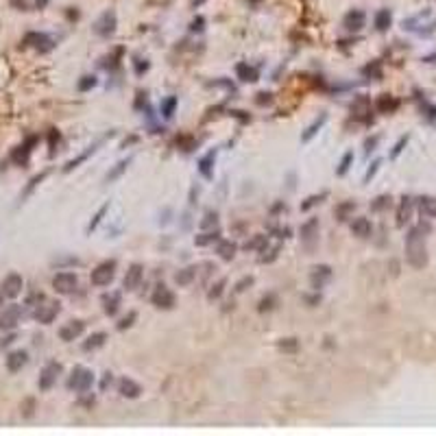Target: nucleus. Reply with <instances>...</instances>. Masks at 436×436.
Here are the masks:
<instances>
[{"label":"nucleus","mask_w":436,"mask_h":436,"mask_svg":"<svg viewBox=\"0 0 436 436\" xmlns=\"http://www.w3.org/2000/svg\"><path fill=\"white\" fill-rule=\"evenodd\" d=\"M120 306H122V295L120 292H109V295L103 297V310H105L107 316H116Z\"/></svg>","instance_id":"19"},{"label":"nucleus","mask_w":436,"mask_h":436,"mask_svg":"<svg viewBox=\"0 0 436 436\" xmlns=\"http://www.w3.org/2000/svg\"><path fill=\"white\" fill-rule=\"evenodd\" d=\"M406 144H408V135H404V137H402V140H399V142H397V144H395V148H393V151H391V157H393V159H395V157H397V155H399V153H402V151H404V146H406Z\"/></svg>","instance_id":"47"},{"label":"nucleus","mask_w":436,"mask_h":436,"mask_svg":"<svg viewBox=\"0 0 436 436\" xmlns=\"http://www.w3.org/2000/svg\"><path fill=\"white\" fill-rule=\"evenodd\" d=\"M107 340V334L105 332H96L92 334V336H87V340L83 343V351H94V349H100L105 345Z\"/></svg>","instance_id":"26"},{"label":"nucleus","mask_w":436,"mask_h":436,"mask_svg":"<svg viewBox=\"0 0 436 436\" xmlns=\"http://www.w3.org/2000/svg\"><path fill=\"white\" fill-rule=\"evenodd\" d=\"M76 286H79V279H76V275L70 271H61L52 277V288H55V292H59V295H70V292L76 290Z\"/></svg>","instance_id":"5"},{"label":"nucleus","mask_w":436,"mask_h":436,"mask_svg":"<svg viewBox=\"0 0 436 436\" xmlns=\"http://www.w3.org/2000/svg\"><path fill=\"white\" fill-rule=\"evenodd\" d=\"M85 332V323L83 321H70V323H65L61 330H59V338L63 340V343H70V340H76L81 336V334Z\"/></svg>","instance_id":"13"},{"label":"nucleus","mask_w":436,"mask_h":436,"mask_svg":"<svg viewBox=\"0 0 436 436\" xmlns=\"http://www.w3.org/2000/svg\"><path fill=\"white\" fill-rule=\"evenodd\" d=\"M373 24H375V28H378V31H386V28L393 24V13H391L388 9H380L378 13H375Z\"/></svg>","instance_id":"28"},{"label":"nucleus","mask_w":436,"mask_h":436,"mask_svg":"<svg viewBox=\"0 0 436 436\" xmlns=\"http://www.w3.org/2000/svg\"><path fill=\"white\" fill-rule=\"evenodd\" d=\"M111 373H105V378H103V382H100V391H107V386H111Z\"/></svg>","instance_id":"55"},{"label":"nucleus","mask_w":436,"mask_h":436,"mask_svg":"<svg viewBox=\"0 0 436 436\" xmlns=\"http://www.w3.org/2000/svg\"><path fill=\"white\" fill-rule=\"evenodd\" d=\"M118 393H120L122 397L127 399H137L142 393V386L137 384V382H133L131 378H122L120 382H118Z\"/></svg>","instance_id":"15"},{"label":"nucleus","mask_w":436,"mask_h":436,"mask_svg":"<svg viewBox=\"0 0 436 436\" xmlns=\"http://www.w3.org/2000/svg\"><path fill=\"white\" fill-rule=\"evenodd\" d=\"M279 349H284V351H297V349H299V340H297V338H286V340H282V343H279Z\"/></svg>","instance_id":"44"},{"label":"nucleus","mask_w":436,"mask_h":436,"mask_svg":"<svg viewBox=\"0 0 436 436\" xmlns=\"http://www.w3.org/2000/svg\"><path fill=\"white\" fill-rule=\"evenodd\" d=\"M351 162H354V151H347L343 155V159H340V166H338V177H343L345 172L349 170V166H351Z\"/></svg>","instance_id":"41"},{"label":"nucleus","mask_w":436,"mask_h":436,"mask_svg":"<svg viewBox=\"0 0 436 436\" xmlns=\"http://www.w3.org/2000/svg\"><path fill=\"white\" fill-rule=\"evenodd\" d=\"M13 340H15V336H13V334H11V336H7V338L2 340V343H0V347H7V345H11V343H13Z\"/></svg>","instance_id":"59"},{"label":"nucleus","mask_w":436,"mask_h":436,"mask_svg":"<svg viewBox=\"0 0 436 436\" xmlns=\"http://www.w3.org/2000/svg\"><path fill=\"white\" fill-rule=\"evenodd\" d=\"M55 142H59V133L52 129V133H50V155L55 153Z\"/></svg>","instance_id":"56"},{"label":"nucleus","mask_w":436,"mask_h":436,"mask_svg":"<svg viewBox=\"0 0 436 436\" xmlns=\"http://www.w3.org/2000/svg\"><path fill=\"white\" fill-rule=\"evenodd\" d=\"M375 107H378L380 113H393L399 107V100L395 96H388V94H382V96L378 98V103H375Z\"/></svg>","instance_id":"22"},{"label":"nucleus","mask_w":436,"mask_h":436,"mask_svg":"<svg viewBox=\"0 0 436 436\" xmlns=\"http://www.w3.org/2000/svg\"><path fill=\"white\" fill-rule=\"evenodd\" d=\"M380 164H382L380 159H375V162L371 164V168H369L367 175H364V183H369V179H373V175H375V172H378V168H380Z\"/></svg>","instance_id":"49"},{"label":"nucleus","mask_w":436,"mask_h":436,"mask_svg":"<svg viewBox=\"0 0 436 436\" xmlns=\"http://www.w3.org/2000/svg\"><path fill=\"white\" fill-rule=\"evenodd\" d=\"M113 277H116V260H105L92 271V277L89 279H92L94 286L103 288V286H109L113 282Z\"/></svg>","instance_id":"3"},{"label":"nucleus","mask_w":436,"mask_h":436,"mask_svg":"<svg viewBox=\"0 0 436 436\" xmlns=\"http://www.w3.org/2000/svg\"><path fill=\"white\" fill-rule=\"evenodd\" d=\"M306 301L310 303V308H314L316 303H321V295H314V297H306Z\"/></svg>","instance_id":"58"},{"label":"nucleus","mask_w":436,"mask_h":436,"mask_svg":"<svg viewBox=\"0 0 436 436\" xmlns=\"http://www.w3.org/2000/svg\"><path fill=\"white\" fill-rule=\"evenodd\" d=\"M151 301H153V306L159 308V310H172L175 308V303H177V297L170 288H166V286L162 284V286H157V290L153 292Z\"/></svg>","instance_id":"9"},{"label":"nucleus","mask_w":436,"mask_h":436,"mask_svg":"<svg viewBox=\"0 0 436 436\" xmlns=\"http://www.w3.org/2000/svg\"><path fill=\"white\" fill-rule=\"evenodd\" d=\"M94 31H96V35H100V37L113 35V31H116V13H113V11H105V13L96 20V24H94Z\"/></svg>","instance_id":"11"},{"label":"nucleus","mask_w":436,"mask_h":436,"mask_svg":"<svg viewBox=\"0 0 436 436\" xmlns=\"http://www.w3.org/2000/svg\"><path fill=\"white\" fill-rule=\"evenodd\" d=\"M419 210L423 216L428 218H436V196H426L419 201Z\"/></svg>","instance_id":"30"},{"label":"nucleus","mask_w":436,"mask_h":436,"mask_svg":"<svg viewBox=\"0 0 436 436\" xmlns=\"http://www.w3.org/2000/svg\"><path fill=\"white\" fill-rule=\"evenodd\" d=\"M247 286H253V277H242L240 282L236 284V292H242V290H247Z\"/></svg>","instance_id":"50"},{"label":"nucleus","mask_w":436,"mask_h":436,"mask_svg":"<svg viewBox=\"0 0 436 436\" xmlns=\"http://www.w3.org/2000/svg\"><path fill=\"white\" fill-rule=\"evenodd\" d=\"M107 210H109V205H103V207H100V210L96 212V216H94V220H92V223H89L87 231H94V229H96V227H98V223H100V220H103V216H105V212H107Z\"/></svg>","instance_id":"45"},{"label":"nucleus","mask_w":436,"mask_h":436,"mask_svg":"<svg viewBox=\"0 0 436 436\" xmlns=\"http://www.w3.org/2000/svg\"><path fill=\"white\" fill-rule=\"evenodd\" d=\"M319 238V218H310L301 225V240L312 247V242Z\"/></svg>","instance_id":"16"},{"label":"nucleus","mask_w":436,"mask_h":436,"mask_svg":"<svg viewBox=\"0 0 436 436\" xmlns=\"http://www.w3.org/2000/svg\"><path fill=\"white\" fill-rule=\"evenodd\" d=\"M325 199H327V192H325V190H323V192H321V194H312V196H308V199L301 203V212L312 210L314 205H319V203H323Z\"/></svg>","instance_id":"35"},{"label":"nucleus","mask_w":436,"mask_h":436,"mask_svg":"<svg viewBox=\"0 0 436 436\" xmlns=\"http://www.w3.org/2000/svg\"><path fill=\"white\" fill-rule=\"evenodd\" d=\"M364 22H367V15H364V11H360V9H354V11H349L347 15H345V28L347 31H360V28L364 26Z\"/></svg>","instance_id":"18"},{"label":"nucleus","mask_w":436,"mask_h":436,"mask_svg":"<svg viewBox=\"0 0 436 436\" xmlns=\"http://www.w3.org/2000/svg\"><path fill=\"white\" fill-rule=\"evenodd\" d=\"M196 277V268L194 266H188V268H181L177 275H175V284L177 286H190L194 282Z\"/></svg>","instance_id":"29"},{"label":"nucleus","mask_w":436,"mask_h":436,"mask_svg":"<svg viewBox=\"0 0 436 436\" xmlns=\"http://www.w3.org/2000/svg\"><path fill=\"white\" fill-rule=\"evenodd\" d=\"M412 212H415V199L412 196H404L402 205H399V212H397V225L404 227L412 218Z\"/></svg>","instance_id":"20"},{"label":"nucleus","mask_w":436,"mask_h":436,"mask_svg":"<svg viewBox=\"0 0 436 436\" xmlns=\"http://www.w3.org/2000/svg\"><path fill=\"white\" fill-rule=\"evenodd\" d=\"M24 46H31V48L39 50V52H48L52 46H55V39H52L50 35H46V33L33 31V33L24 35Z\"/></svg>","instance_id":"8"},{"label":"nucleus","mask_w":436,"mask_h":436,"mask_svg":"<svg viewBox=\"0 0 436 436\" xmlns=\"http://www.w3.org/2000/svg\"><path fill=\"white\" fill-rule=\"evenodd\" d=\"M225 284H227V279H220V282H216V284H214V286H212V290L207 292V299H212V301H214V299H218V297L223 295Z\"/></svg>","instance_id":"43"},{"label":"nucleus","mask_w":436,"mask_h":436,"mask_svg":"<svg viewBox=\"0 0 436 436\" xmlns=\"http://www.w3.org/2000/svg\"><path fill=\"white\" fill-rule=\"evenodd\" d=\"M94 85H96V76L85 74V76H81V81H79V92H87V89H92Z\"/></svg>","instance_id":"42"},{"label":"nucleus","mask_w":436,"mask_h":436,"mask_svg":"<svg viewBox=\"0 0 436 436\" xmlns=\"http://www.w3.org/2000/svg\"><path fill=\"white\" fill-rule=\"evenodd\" d=\"M378 142H380V137H378V135H375V137H369V140L364 142V146H367V153L375 151V146H378Z\"/></svg>","instance_id":"54"},{"label":"nucleus","mask_w":436,"mask_h":436,"mask_svg":"<svg viewBox=\"0 0 436 436\" xmlns=\"http://www.w3.org/2000/svg\"><path fill=\"white\" fill-rule=\"evenodd\" d=\"M325 120H327V116H325V113H321V118H319V120H314V122H312V124H310V127L306 129V133L301 135V142H310V140H312V137H314L316 133H319V129L325 124Z\"/></svg>","instance_id":"32"},{"label":"nucleus","mask_w":436,"mask_h":436,"mask_svg":"<svg viewBox=\"0 0 436 436\" xmlns=\"http://www.w3.org/2000/svg\"><path fill=\"white\" fill-rule=\"evenodd\" d=\"M37 142V137H28V140L22 144L20 148L15 151V155H13V159L17 164H26V159H28V153H31V146Z\"/></svg>","instance_id":"31"},{"label":"nucleus","mask_w":436,"mask_h":436,"mask_svg":"<svg viewBox=\"0 0 436 436\" xmlns=\"http://www.w3.org/2000/svg\"><path fill=\"white\" fill-rule=\"evenodd\" d=\"M356 207H358V205H356L354 201H343V203H338V205H336L334 214H336V218H338V220H347V218L354 216Z\"/></svg>","instance_id":"25"},{"label":"nucleus","mask_w":436,"mask_h":436,"mask_svg":"<svg viewBox=\"0 0 436 436\" xmlns=\"http://www.w3.org/2000/svg\"><path fill=\"white\" fill-rule=\"evenodd\" d=\"M94 384V373L85 367H74L68 378V388L74 393H87Z\"/></svg>","instance_id":"2"},{"label":"nucleus","mask_w":436,"mask_h":436,"mask_svg":"<svg viewBox=\"0 0 436 436\" xmlns=\"http://www.w3.org/2000/svg\"><path fill=\"white\" fill-rule=\"evenodd\" d=\"M214 159H216V151H210L207 155H203V157L199 159V170H201V175L205 177V179H212V177H214V170H212Z\"/></svg>","instance_id":"23"},{"label":"nucleus","mask_w":436,"mask_h":436,"mask_svg":"<svg viewBox=\"0 0 436 436\" xmlns=\"http://www.w3.org/2000/svg\"><path fill=\"white\" fill-rule=\"evenodd\" d=\"M129 164H131V157H127V159H122V162H118V164H116V168H113V170H109V172H107V177H105V179H107V181H113V179H118V177H120V175H122V172H124V170H127V168H129Z\"/></svg>","instance_id":"37"},{"label":"nucleus","mask_w":436,"mask_h":436,"mask_svg":"<svg viewBox=\"0 0 436 436\" xmlns=\"http://www.w3.org/2000/svg\"><path fill=\"white\" fill-rule=\"evenodd\" d=\"M332 277V268L330 266H325V264H321V266H314L312 268V288H323V284L327 282V279Z\"/></svg>","instance_id":"21"},{"label":"nucleus","mask_w":436,"mask_h":436,"mask_svg":"<svg viewBox=\"0 0 436 436\" xmlns=\"http://www.w3.org/2000/svg\"><path fill=\"white\" fill-rule=\"evenodd\" d=\"M236 251H238V247H236V242H231V240H220L218 247H216V253L223 260H234L236 258Z\"/></svg>","instance_id":"27"},{"label":"nucleus","mask_w":436,"mask_h":436,"mask_svg":"<svg viewBox=\"0 0 436 436\" xmlns=\"http://www.w3.org/2000/svg\"><path fill=\"white\" fill-rule=\"evenodd\" d=\"M20 319H22V308L20 306L4 308L2 312H0V330H4V332L15 330L17 323H20Z\"/></svg>","instance_id":"10"},{"label":"nucleus","mask_w":436,"mask_h":436,"mask_svg":"<svg viewBox=\"0 0 436 436\" xmlns=\"http://www.w3.org/2000/svg\"><path fill=\"white\" fill-rule=\"evenodd\" d=\"M61 371H63V367H61V362H48L44 369H41V373H39V382H37V386H39V391H50L52 386L57 384V380H59V375H61Z\"/></svg>","instance_id":"4"},{"label":"nucleus","mask_w":436,"mask_h":436,"mask_svg":"<svg viewBox=\"0 0 436 436\" xmlns=\"http://www.w3.org/2000/svg\"><path fill=\"white\" fill-rule=\"evenodd\" d=\"M391 196L388 194H382V196H378V199H375L373 203H371V210L373 212H384V210H388V207H391Z\"/></svg>","instance_id":"38"},{"label":"nucleus","mask_w":436,"mask_h":436,"mask_svg":"<svg viewBox=\"0 0 436 436\" xmlns=\"http://www.w3.org/2000/svg\"><path fill=\"white\" fill-rule=\"evenodd\" d=\"M351 234H354L356 238H369V236L373 234V225H371V220L364 218V216L354 218V220H351Z\"/></svg>","instance_id":"17"},{"label":"nucleus","mask_w":436,"mask_h":436,"mask_svg":"<svg viewBox=\"0 0 436 436\" xmlns=\"http://www.w3.org/2000/svg\"><path fill=\"white\" fill-rule=\"evenodd\" d=\"M430 234V225L419 223L415 225L406 236V260L410 266L423 268L428 264V249H426V236Z\"/></svg>","instance_id":"1"},{"label":"nucleus","mask_w":436,"mask_h":436,"mask_svg":"<svg viewBox=\"0 0 436 436\" xmlns=\"http://www.w3.org/2000/svg\"><path fill=\"white\" fill-rule=\"evenodd\" d=\"M44 177H46V172H41V175H37V177H33V179H31V183H28V188L24 190V196H26L28 192H31V190H33L35 186H37V183H39V181H41V179H44Z\"/></svg>","instance_id":"52"},{"label":"nucleus","mask_w":436,"mask_h":436,"mask_svg":"<svg viewBox=\"0 0 436 436\" xmlns=\"http://www.w3.org/2000/svg\"><path fill=\"white\" fill-rule=\"evenodd\" d=\"M96 146H98V144H92V146H89V148H87V151H83V153L79 155V157H74V159H70V162H68V164H65V168H63V170H65V172H70V170H72V168H76V166H79L81 162H85V159L89 157V155H92L94 151H96Z\"/></svg>","instance_id":"34"},{"label":"nucleus","mask_w":436,"mask_h":436,"mask_svg":"<svg viewBox=\"0 0 436 436\" xmlns=\"http://www.w3.org/2000/svg\"><path fill=\"white\" fill-rule=\"evenodd\" d=\"M277 255H279V247H273V249H268V255H262V262H273V260H277Z\"/></svg>","instance_id":"51"},{"label":"nucleus","mask_w":436,"mask_h":436,"mask_svg":"<svg viewBox=\"0 0 436 436\" xmlns=\"http://www.w3.org/2000/svg\"><path fill=\"white\" fill-rule=\"evenodd\" d=\"M135 319H137V314H135V312H129L127 316H124V319L118 321V330H127V327H131Z\"/></svg>","instance_id":"46"},{"label":"nucleus","mask_w":436,"mask_h":436,"mask_svg":"<svg viewBox=\"0 0 436 436\" xmlns=\"http://www.w3.org/2000/svg\"><path fill=\"white\" fill-rule=\"evenodd\" d=\"M22 288H24V279H22V275L9 273L7 277L2 279V284H0V295H2L4 299H15V297L22 292Z\"/></svg>","instance_id":"6"},{"label":"nucleus","mask_w":436,"mask_h":436,"mask_svg":"<svg viewBox=\"0 0 436 436\" xmlns=\"http://www.w3.org/2000/svg\"><path fill=\"white\" fill-rule=\"evenodd\" d=\"M255 103L258 105H271L273 103V94L271 92H260L258 98H255Z\"/></svg>","instance_id":"48"},{"label":"nucleus","mask_w":436,"mask_h":436,"mask_svg":"<svg viewBox=\"0 0 436 436\" xmlns=\"http://www.w3.org/2000/svg\"><path fill=\"white\" fill-rule=\"evenodd\" d=\"M218 225V212H205V218L201 220V229H214V227Z\"/></svg>","instance_id":"39"},{"label":"nucleus","mask_w":436,"mask_h":436,"mask_svg":"<svg viewBox=\"0 0 436 436\" xmlns=\"http://www.w3.org/2000/svg\"><path fill=\"white\" fill-rule=\"evenodd\" d=\"M177 96H168V98H164L162 100V107H159V109H162V116L164 118H172V113H175V109H177Z\"/></svg>","instance_id":"36"},{"label":"nucleus","mask_w":436,"mask_h":436,"mask_svg":"<svg viewBox=\"0 0 436 436\" xmlns=\"http://www.w3.org/2000/svg\"><path fill=\"white\" fill-rule=\"evenodd\" d=\"M59 312H61V303L59 301H46V303H41V306L35 308L33 316L39 321L41 325H50L52 321L57 319Z\"/></svg>","instance_id":"7"},{"label":"nucleus","mask_w":436,"mask_h":436,"mask_svg":"<svg viewBox=\"0 0 436 436\" xmlns=\"http://www.w3.org/2000/svg\"><path fill=\"white\" fill-rule=\"evenodd\" d=\"M218 236H220L218 229H210V231H205V234H199V236H196V238H194V244H196V247H207V244L216 242Z\"/></svg>","instance_id":"33"},{"label":"nucleus","mask_w":436,"mask_h":436,"mask_svg":"<svg viewBox=\"0 0 436 436\" xmlns=\"http://www.w3.org/2000/svg\"><path fill=\"white\" fill-rule=\"evenodd\" d=\"M203 24H205V20H203V17H196L192 22V31H203Z\"/></svg>","instance_id":"57"},{"label":"nucleus","mask_w":436,"mask_h":436,"mask_svg":"<svg viewBox=\"0 0 436 436\" xmlns=\"http://www.w3.org/2000/svg\"><path fill=\"white\" fill-rule=\"evenodd\" d=\"M28 362V354L24 349H17V351H11L7 356V371L9 373H17L24 369V364Z\"/></svg>","instance_id":"14"},{"label":"nucleus","mask_w":436,"mask_h":436,"mask_svg":"<svg viewBox=\"0 0 436 436\" xmlns=\"http://www.w3.org/2000/svg\"><path fill=\"white\" fill-rule=\"evenodd\" d=\"M236 74H238V79L244 81V83L258 81V70L251 68L249 63H238V65H236Z\"/></svg>","instance_id":"24"},{"label":"nucleus","mask_w":436,"mask_h":436,"mask_svg":"<svg viewBox=\"0 0 436 436\" xmlns=\"http://www.w3.org/2000/svg\"><path fill=\"white\" fill-rule=\"evenodd\" d=\"M364 72L367 74H375V76H382V70H380V63L375 61L373 65H367V68H364Z\"/></svg>","instance_id":"53"},{"label":"nucleus","mask_w":436,"mask_h":436,"mask_svg":"<svg viewBox=\"0 0 436 436\" xmlns=\"http://www.w3.org/2000/svg\"><path fill=\"white\" fill-rule=\"evenodd\" d=\"M142 277H144V266H142V264H131V266H129V271H127V275H124V279H122L124 290H129V292H131V290L140 288Z\"/></svg>","instance_id":"12"},{"label":"nucleus","mask_w":436,"mask_h":436,"mask_svg":"<svg viewBox=\"0 0 436 436\" xmlns=\"http://www.w3.org/2000/svg\"><path fill=\"white\" fill-rule=\"evenodd\" d=\"M275 306H277V295H275V292H268V295L262 297V301H260V312L273 310Z\"/></svg>","instance_id":"40"}]
</instances>
